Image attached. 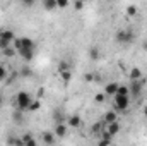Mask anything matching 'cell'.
<instances>
[{
	"instance_id": "obj_1",
	"label": "cell",
	"mask_w": 147,
	"mask_h": 146,
	"mask_svg": "<svg viewBox=\"0 0 147 146\" xmlns=\"http://www.w3.org/2000/svg\"><path fill=\"white\" fill-rule=\"evenodd\" d=\"M33 102H34V98H33V95L28 93V91H19V93L16 95V107H17V110H21V112L29 110V107H31Z\"/></svg>"
},
{
	"instance_id": "obj_2",
	"label": "cell",
	"mask_w": 147,
	"mask_h": 146,
	"mask_svg": "<svg viewBox=\"0 0 147 146\" xmlns=\"http://www.w3.org/2000/svg\"><path fill=\"white\" fill-rule=\"evenodd\" d=\"M134 40H135V35L130 28L128 29H118L116 35H115V41L120 43V45H127V43L130 45V43H134Z\"/></svg>"
},
{
	"instance_id": "obj_3",
	"label": "cell",
	"mask_w": 147,
	"mask_h": 146,
	"mask_svg": "<svg viewBox=\"0 0 147 146\" xmlns=\"http://www.w3.org/2000/svg\"><path fill=\"white\" fill-rule=\"evenodd\" d=\"M14 40H16V35H14L12 29H3V31L0 33V48L3 50V48L10 46V45L14 43Z\"/></svg>"
},
{
	"instance_id": "obj_4",
	"label": "cell",
	"mask_w": 147,
	"mask_h": 146,
	"mask_svg": "<svg viewBox=\"0 0 147 146\" xmlns=\"http://www.w3.org/2000/svg\"><path fill=\"white\" fill-rule=\"evenodd\" d=\"M113 105L118 112H125L130 105V96H121V95H115L113 96Z\"/></svg>"
},
{
	"instance_id": "obj_5",
	"label": "cell",
	"mask_w": 147,
	"mask_h": 146,
	"mask_svg": "<svg viewBox=\"0 0 147 146\" xmlns=\"http://www.w3.org/2000/svg\"><path fill=\"white\" fill-rule=\"evenodd\" d=\"M142 88H144V79H140V81H130V84H128L130 96H134V98H139V95H140Z\"/></svg>"
},
{
	"instance_id": "obj_6",
	"label": "cell",
	"mask_w": 147,
	"mask_h": 146,
	"mask_svg": "<svg viewBox=\"0 0 147 146\" xmlns=\"http://www.w3.org/2000/svg\"><path fill=\"white\" fill-rule=\"evenodd\" d=\"M17 55L22 57L26 62H31L34 59V50H29V48H19L17 50Z\"/></svg>"
},
{
	"instance_id": "obj_7",
	"label": "cell",
	"mask_w": 147,
	"mask_h": 146,
	"mask_svg": "<svg viewBox=\"0 0 147 146\" xmlns=\"http://www.w3.org/2000/svg\"><path fill=\"white\" fill-rule=\"evenodd\" d=\"M53 134L57 136V138H65L67 136V124H62V122H57L55 124V131H53Z\"/></svg>"
},
{
	"instance_id": "obj_8",
	"label": "cell",
	"mask_w": 147,
	"mask_h": 146,
	"mask_svg": "<svg viewBox=\"0 0 147 146\" xmlns=\"http://www.w3.org/2000/svg\"><path fill=\"white\" fill-rule=\"evenodd\" d=\"M116 120H118V113H116V110H108V112L105 113V117H103L105 126L113 124V122H116Z\"/></svg>"
},
{
	"instance_id": "obj_9",
	"label": "cell",
	"mask_w": 147,
	"mask_h": 146,
	"mask_svg": "<svg viewBox=\"0 0 147 146\" xmlns=\"http://www.w3.org/2000/svg\"><path fill=\"white\" fill-rule=\"evenodd\" d=\"M128 79L130 81H140V79H144L142 69L140 67H132L130 69V74H128Z\"/></svg>"
},
{
	"instance_id": "obj_10",
	"label": "cell",
	"mask_w": 147,
	"mask_h": 146,
	"mask_svg": "<svg viewBox=\"0 0 147 146\" xmlns=\"http://www.w3.org/2000/svg\"><path fill=\"white\" fill-rule=\"evenodd\" d=\"M41 138H43V143H45L46 146H53V145H55V141H57V136H55L51 131L43 132V136H41Z\"/></svg>"
},
{
	"instance_id": "obj_11",
	"label": "cell",
	"mask_w": 147,
	"mask_h": 146,
	"mask_svg": "<svg viewBox=\"0 0 147 146\" xmlns=\"http://www.w3.org/2000/svg\"><path fill=\"white\" fill-rule=\"evenodd\" d=\"M118 86H120V84L115 83V81H113V83H108V84L105 86V95H106V96H115L116 91H118Z\"/></svg>"
},
{
	"instance_id": "obj_12",
	"label": "cell",
	"mask_w": 147,
	"mask_h": 146,
	"mask_svg": "<svg viewBox=\"0 0 147 146\" xmlns=\"http://www.w3.org/2000/svg\"><path fill=\"white\" fill-rule=\"evenodd\" d=\"M106 131H108L111 136L115 138V136L120 132V122L116 120V122H113V124H108V126H106Z\"/></svg>"
},
{
	"instance_id": "obj_13",
	"label": "cell",
	"mask_w": 147,
	"mask_h": 146,
	"mask_svg": "<svg viewBox=\"0 0 147 146\" xmlns=\"http://www.w3.org/2000/svg\"><path fill=\"white\" fill-rule=\"evenodd\" d=\"M67 124H69L70 127H80V126H82V119H80L79 115H70L69 120H67Z\"/></svg>"
},
{
	"instance_id": "obj_14",
	"label": "cell",
	"mask_w": 147,
	"mask_h": 146,
	"mask_svg": "<svg viewBox=\"0 0 147 146\" xmlns=\"http://www.w3.org/2000/svg\"><path fill=\"white\" fill-rule=\"evenodd\" d=\"M105 129V122L103 120H98V122H94L92 124V127H91V131H92V134H101V131Z\"/></svg>"
},
{
	"instance_id": "obj_15",
	"label": "cell",
	"mask_w": 147,
	"mask_h": 146,
	"mask_svg": "<svg viewBox=\"0 0 147 146\" xmlns=\"http://www.w3.org/2000/svg\"><path fill=\"white\" fill-rule=\"evenodd\" d=\"M89 57H91L92 60H98V59L101 57V50H99V46H91V50H89Z\"/></svg>"
},
{
	"instance_id": "obj_16",
	"label": "cell",
	"mask_w": 147,
	"mask_h": 146,
	"mask_svg": "<svg viewBox=\"0 0 147 146\" xmlns=\"http://www.w3.org/2000/svg\"><path fill=\"white\" fill-rule=\"evenodd\" d=\"M2 53H3L7 59H12L14 55H17V52H16V48H14L12 45H10V46H7V48H3V50H2Z\"/></svg>"
},
{
	"instance_id": "obj_17",
	"label": "cell",
	"mask_w": 147,
	"mask_h": 146,
	"mask_svg": "<svg viewBox=\"0 0 147 146\" xmlns=\"http://www.w3.org/2000/svg\"><path fill=\"white\" fill-rule=\"evenodd\" d=\"M57 69H58V74L65 72V71H70V64H69L67 60H60V62H58V65H57Z\"/></svg>"
},
{
	"instance_id": "obj_18",
	"label": "cell",
	"mask_w": 147,
	"mask_h": 146,
	"mask_svg": "<svg viewBox=\"0 0 147 146\" xmlns=\"http://www.w3.org/2000/svg\"><path fill=\"white\" fill-rule=\"evenodd\" d=\"M116 95H121V96H130V89H128V86H125V84H120V86H118V91H116Z\"/></svg>"
},
{
	"instance_id": "obj_19",
	"label": "cell",
	"mask_w": 147,
	"mask_h": 146,
	"mask_svg": "<svg viewBox=\"0 0 147 146\" xmlns=\"http://www.w3.org/2000/svg\"><path fill=\"white\" fill-rule=\"evenodd\" d=\"M43 7L46 10H53V9H57V0H46V2H43Z\"/></svg>"
},
{
	"instance_id": "obj_20",
	"label": "cell",
	"mask_w": 147,
	"mask_h": 146,
	"mask_svg": "<svg viewBox=\"0 0 147 146\" xmlns=\"http://www.w3.org/2000/svg\"><path fill=\"white\" fill-rule=\"evenodd\" d=\"M60 79H62L63 83H70V79H72V72H70V71H65V72H60Z\"/></svg>"
},
{
	"instance_id": "obj_21",
	"label": "cell",
	"mask_w": 147,
	"mask_h": 146,
	"mask_svg": "<svg viewBox=\"0 0 147 146\" xmlns=\"http://www.w3.org/2000/svg\"><path fill=\"white\" fill-rule=\"evenodd\" d=\"M9 143H10V145H14V146H26V143L22 141V138H10V139H9Z\"/></svg>"
},
{
	"instance_id": "obj_22",
	"label": "cell",
	"mask_w": 147,
	"mask_h": 146,
	"mask_svg": "<svg viewBox=\"0 0 147 146\" xmlns=\"http://www.w3.org/2000/svg\"><path fill=\"white\" fill-rule=\"evenodd\" d=\"M105 100H106V95H105V93H96V95H94V102H96V103H103Z\"/></svg>"
},
{
	"instance_id": "obj_23",
	"label": "cell",
	"mask_w": 147,
	"mask_h": 146,
	"mask_svg": "<svg viewBox=\"0 0 147 146\" xmlns=\"http://www.w3.org/2000/svg\"><path fill=\"white\" fill-rule=\"evenodd\" d=\"M39 108H41V102H39V100H34V102L31 103V107H29L31 112H38Z\"/></svg>"
},
{
	"instance_id": "obj_24",
	"label": "cell",
	"mask_w": 147,
	"mask_h": 146,
	"mask_svg": "<svg viewBox=\"0 0 147 146\" xmlns=\"http://www.w3.org/2000/svg\"><path fill=\"white\" fill-rule=\"evenodd\" d=\"M57 7H58V9H65V7H69V0H57Z\"/></svg>"
},
{
	"instance_id": "obj_25",
	"label": "cell",
	"mask_w": 147,
	"mask_h": 146,
	"mask_svg": "<svg viewBox=\"0 0 147 146\" xmlns=\"http://www.w3.org/2000/svg\"><path fill=\"white\" fill-rule=\"evenodd\" d=\"M127 14H128V16H135V14H137V7H135V5H128V7H127Z\"/></svg>"
},
{
	"instance_id": "obj_26",
	"label": "cell",
	"mask_w": 147,
	"mask_h": 146,
	"mask_svg": "<svg viewBox=\"0 0 147 146\" xmlns=\"http://www.w3.org/2000/svg\"><path fill=\"white\" fill-rule=\"evenodd\" d=\"M5 77H7V69H5V67L0 64V81H3Z\"/></svg>"
},
{
	"instance_id": "obj_27",
	"label": "cell",
	"mask_w": 147,
	"mask_h": 146,
	"mask_svg": "<svg viewBox=\"0 0 147 146\" xmlns=\"http://www.w3.org/2000/svg\"><path fill=\"white\" fill-rule=\"evenodd\" d=\"M84 7V2H74V9H77V10H80Z\"/></svg>"
},
{
	"instance_id": "obj_28",
	"label": "cell",
	"mask_w": 147,
	"mask_h": 146,
	"mask_svg": "<svg viewBox=\"0 0 147 146\" xmlns=\"http://www.w3.org/2000/svg\"><path fill=\"white\" fill-rule=\"evenodd\" d=\"M98 146H111V141H105V139H99Z\"/></svg>"
},
{
	"instance_id": "obj_29",
	"label": "cell",
	"mask_w": 147,
	"mask_h": 146,
	"mask_svg": "<svg viewBox=\"0 0 147 146\" xmlns=\"http://www.w3.org/2000/svg\"><path fill=\"white\" fill-rule=\"evenodd\" d=\"M84 79H86L87 83H92V81H94V76H92V74H86V76H84Z\"/></svg>"
},
{
	"instance_id": "obj_30",
	"label": "cell",
	"mask_w": 147,
	"mask_h": 146,
	"mask_svg": "<svg viewBox=\"0 0 147 146\" xmlns=\"http://www.w3.org/2000/svg\"><path fill=\"white\" fill-rule=\"evenodd\" d=\"M26 146H38L36 139H34V138H33V139H29V141H26Z\"/></svg>"
},
{
	"instance_id": "obj_31",
	"label": "cell",
	"mask_w": 147,
	"mask_h": 146,
	"mask_svg": "<svg viewBox=\"0 0 147 146\" xmlns=\"http://www.w3.org/2000/svg\"><path fill=\"white\" fill-rule=\"evenodd\" d=\"M21 74H22V76H26V77H28V76H31V71H29V67H24Z\"/></svg>"
},
{
	"instance_id": "obj_32",
	"label": "cell",
	"mask_w": 147,
	"mask_h": 146,
	"mask_svg": "<svg viewBox=\"0 0 147 146\" xmlns=\"http://www.w3.org/2000/svg\"><path fill=\"white\" fill-rule=\"evenodd\" d=\"M43 95H45V88H39L38 89V98H43Z\"/></svg>"
},
{
	"instance_id": "obj_33",
	"label": "cell",
	"mask_w": 147,
	"mask_h": 146,
	"mask_svg": "<svg viewBox=\"0 0 147 146\" xmlns=\"http://www.w3.org/2000/svg\"><path fill=\"white\" fill-rule=\"evenodd\" d=\"M144 115H146V117H147V105H146V107H144Z\"/></svg>"
},
{
	"instance_id": "obj_34",
	"label": "cell",
	"mask_w": 147,
	"mask_h": 146,
	"mask_svg": "<svg viewBox=\"0 0 147 146\" xmlns=\"http://www.w3.org/2000/svg\"><path fill=\"white\" fill-rule=\"evenodd\" d=\"M0 103H2V98H0Z\"/></svg>"
}]
</instances>
